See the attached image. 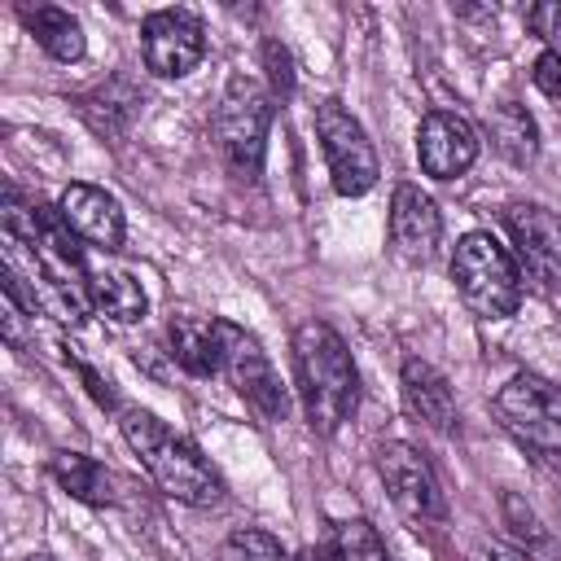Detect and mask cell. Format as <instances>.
Wrapping results in <instances>:
<instances>
[{
  "label": "cell",
  "instance_id": "1",
  "mask_svg": "<svg viewBox=\"0 0 561 561\" xmlns=\"http://www.w3.org/2000/svg\"><path fill=\"white\" fill-rule=\"evenodd\" d=\"M294 373L307 425L320 438L337 434L359 403V373L337 329H329L324 320H302L294 329Z\"/></svg>",
  "mask_w": 561,
  "mask_h": 561
},
{
  "label": "cell",
  "instance_id": "2",
  "mask_svg": "<svg viewBox=\"0 0 561 561\" xmlns=\"http://www.w3.org/2000/svg\"><path fill=\"white\" fill-rule=\"evenodd\" d=\"M127 447L140 456V465L149 469V478L162 486V495L180 500V504H215L224 495V478L215 473V465L202 456V447L184 434H175L167 421H158L145 408H123L118 421Z\"/></svg>",
  "mask_w": 561,
  "mask_h": 561
},
{
  "label": "cell",
  "instance_id": "3",
  "mask_svg": "<svg viewBox=\"0 0 561 561\" xmlns=\"http://www.w3.org/2000/svg\"><path fill=\"white\" fill-rule=\"evenodd\" d=\"M491 412L500 430L543 469L561 473V390L539 373H513L495 399Z\"/></svg>",
  "mask_w": 561,
  "mask_h": 561
},
{
  "label": "cell",
  "instance_id": "4",
  "mask_svg": "<svg viewBox=\"0 0 561 561\" xmlns=\"http://www.w3.org/2000/svg\"><path fill=\"white\" fill-rule=\"evenodd\" d=\"M451 280L478 320H508L522 307V267L491 232H465L456 241Z\"/></svg>",
  "mask_w": 561,
  "mask_h": 561
},
{
  "label": "cell",
  "instance_id": "5",
  "mask_svg": "<svg viewBox=\"0 0 561 561\" xmlns=\"http://www.w3.org/2000/svg\"><path fill=\"white\" fill-rule=\"evenodd\" d=\"M272 92L259 79H228L224 101L215 110V145L224 153V162L241 175V180H259L263 171V153H267V127H272Z\"/></svg>",
  "mask_w": 561,
  "mask_h": 561
},
{
  "label": "cell",
  "instance_id": "6",
  "mask_svg": "<svg viewBox=\"0 0 561 561\" xmlns=\"http://www.w3.org/2000/svg\"><path fill=\"white\" fill-rule=\"evenodd\" d=\"M215 337H219V377H228V386L263 421H285L289 416V390L280 386L259 337L232 320H215Z\"/></svg>",
  "mask_w": 561,
  "mask_h": 561
},
{
  "label": "cell",
  "instance_id": "7",
  "mask_svg": "<svg viewBox=\"0 0 561 561\" xmlns=\"http://www.w3.org/2000/svg\"><path fill=\"white\" fill-rule=\"evenodd\" d=\"M316 136L329 162V180L342 197H359L377 184V149L368 140V131L359 127V118L342 105V101H320L316 105Z\"/></svg>",
  "mask_w": 561,
  "mask_h": 561
},
{
  "label": "cell",
  "instance_id": "8",
  "mask_svg": "<svg viewBox=\"0 0 561 561\" xmlns=\"http://www.w3.org/2000/svg\"><path fill=\"white\" fill-rule=\"evenodd\" d=\"M377 473L394 500V508L416 522V526H434L447 517V500H443V486L430 469V460L408 447V443H381L377 451Z\"/></svg>",
  "mask_w": 561,
  "mask_h": 561
},
{
  "label": "cell",
  "instance_id": "9",
  "mask_svg": "<svg viewBox=\"0 0 561 561\" xmlns=\"http://www.w3.org/2000/svg\"><path fill=\"white\" fill-rule=\"evenodd\" d=\"M504 228L517 245L522 280H535L543 294L561 289V219L539 202L504 206Z\"/></svg>",
  "mask_w": 561,
  "mask_h": 561
},
{
  "label": "cell",
  "instance_id": "10",
  "mask_svg": "<svg viewBox=\"0 0 561 561\" xmlns=\"http://www.w3.org/2000/svg\"><path fill=\"white\" fill-rule=\"evenodd\" d=\"M140 53L158 79H184L206 57V26L193 9H158L140 26Z\"/></svg>",
  "mask_w": 561,
  "mask_h": 561
},
{
  "label": "cell",
  "instance_id": "11",
  "mask_svg": "<svg viewBox=\"0 0 561 561\" xmlns=\"http://www.w3.org/2000/svg\"><path fill=\"white\" fill-rule=\"evenodd\" d=\"M416 158H421V171L434 175V180H456L473 167L478 158V131L465 114H451V110H434L421 118L416 127Z\"/></svg>",
  "mask_w": 561,
  "mask_h": 561
},
{
  "label": "cell",
  "instance_id": "12",
  "mask_svg": "<svg viewBox=\"0 0 561 561\" xmlns=\"http://www.w3.org/2000/svg\"><path fill=\"white\" fill-rule=\"evenodd\" d=\"M57 215H61L66 228H70L83 245H92V250L114 254V250L123 245V232H127L123 206H118L114 193H105V188H96V184H66L61 197H57Z\"/></svg>",
  "mask_w": 561,
  "mask_h": 561
},
{
  "label": "cell",
  "instance_id": "13",
  "mask_svg": "<svg viewBox=\"0 0 561 561\" xmlns=\"http://www.w3.org/2000/svg\"><path fill=\"white\" fill-rule=\"evenodd\" d=\"M443 241V215L430 193L416 184H399L390 197V250L403 263H430Z\"/></svg>",
  "mask_w": 561,
  "mask_h": 561
},
{
  "label": "cell",
  "instance_id": "14",
  "mask_svg": "<svg viewBox=\"0 0 561 561\" xmlns=\"http://www.w3.org/2000/svg\"><path fill=\"white\" fill-rule=\"evenodd\" d=\"M399 390H403V408H408V416L416 425H425L434 434L456 425V394H451L447 377L430 359H403Z\"/></svg>",
  "mask_w": 561,
  "mask_h": 561
},
{
  "label": "cell",
  "instance_id": "15",
  "mask_svg": "<svg viewBox=\"0 0 561 561\" xmlns=\"http://www.w3.org/2000/svg\"><path fill=\"white\" fill-rule=\"evenodd\" d=\"M88 307L110 324H136L149 311V298L140 280H131L118 267H92L88 272Z\"/></svg>",
  "mask_w": 561,
  "mask_h": 561
},
{
  "label": "cell",
  "instance_id": "16",
  "mask_svg": "<svg viewBox=\"0 0 561 561\" xmlns=\"http://www.w3.org/2000/svg\"><path fill=\"white\" fill-rule=\"evenodd\" d=\"M48 473L66 495H75L83 504H114L118 500V478L101 460H92L83 451H53L48 456Z\"/></svg>",
  "mask_w": 561,
  "mask_h": 561
},
{
  "label": "cell",
  "instance_id": "17",
  "mask_svg": "<svg viewBox=\"0 0 561 561\" xmlns=\"http://www.w3.org/2000/svg\"><path fill=\"white\" fill-rule=\"evenodd\" d=\"M171 337V359L193 373V377H215L219 373V337H215V320L206 316H171L167 324Z\"/></svg>",
  "mask_w": 561,
  "mask_h": 561
},
{
  "label": "cell",
  "instance_id": "18",
  "mask_svg": "<svg viewBox=\"0 0 561 561\" xmlns=\"http://www.w3.org/2000/svg\"><path fill=\"white\" fill-rule=\"evenodd\" d=\"M26 31L35 35V44L53 57V61H79L83 57V26L79 18H70L57 4H39V9H22Z\"/></svg>",
  "mask_w": 561,
  "mask_h": 561
},
{
  "label": "cell",
  "instance_id": "19",
  "mask_svg": "<svg viewBox=\"0 0 561 561\" xmlns=\"http://www.w3.org/2000/svg\"><path fill=\"white\" fill-rule=\"evenodd\" d=\"M486 127H491L495 149H500V153H504L513 167L535 162V153H539V127H535V118L526 114V105H517V101L495 105Z\"/></svg>",
  "mask_w": 561,
  "mask_h": 561
},
{
  "label": "cell",
  "instance_id": "20",
  "mask_svg": "<svg viewBox=\"0 0 561 561\" xmlns=\"http://www.w3.org/2000/svg\"><path fill=\"white\" fill-rule=\"evenodd\" d=\"M329 557L333 561H390L386 539L377 535V526L368 517H346L333 526L329 535Z\"/></svg>",
  "mask_w": 561,
  "mask_h": 561
},
{
  "label": "cell",
  "instance_id": "21",
  "mask_svg": "<svg viewBox=\"0 0 561 561\" xmlns=\"http://www.w3.org/2000/svg\"><path fill=\"white\" fill-rule=\"evenodd\" d=\"M219 561H294L276 535L259 530V526H245V530H232L219 548Z\"/></svg>",
  "mask_w": 561,
  "mask_h": 561
},
{
  "label": "cell",
  "instance_id": "22",
  "mask_svg": "<svg viewBox=\"0 0 561 561\" xmlns=\"http://www.w3.org/2000/svg\"><path fill=\"white\" fill-rule=\"evenodd\" d=\"M263 61H267L272 101H289V92H294V61H289V53H285L276 39H267V44H263Z\"/></svg>",
  "mask_w": 561,
  "mask_h": 561
},
{
  "label": "cell",
  "instance_id": "23",
  "mask_svg": "<svg viewBox=\"0 0 561 561\" xmlns=\"http://www.w3.org/2000/svg\"><path fill=\"white\" fill-rule=\"evenodd\" d=\"M504 517H508L513 535H517V539H526L530 548L548 539V535H543V526H539V517H535V513H530V508H526L517 495H504Z\"/></svg>",
  "mask_w": 561,
  "mask_h": 561
},
{
  "label": "cell",
  "instance_id": "24",
  "mask_svg": "<svg viewBox=\"0 0 561 561\" xmlns=\"http://www.w3.org/2000/svg\"><path fill=\"white\" fill-rule=\"evenodd\" d=\"M530 79H535V88H539L543 96H557V101H561V48H543V53L535 57Z\"/></svg>",
  "mask_w": 561,
  "mask_h": 561
},
{
  "label": "cell",
  "instance_id": "25",
  "mask_svg": "<svg viewBox=\"0 0 561 561\" xmlns=\"http://www.w3.org/2000/svg\"><path fill=\"white\" fill-rule=\"evenodd\" d=\"M473 561H530V552L508 548V543H500V539H482V543L473 548Z\"/></svg>",
  "mask_w": 561,
  "mask_h": 561
},
{
  "label": "cell",
  "instance_id": "26",
  "mask_svg": "<svg viewBox=\"0 0 561 561\" xmlns=\"http://www.w3.org/2000/svg\"><path fill=\"white\" fill-rule=\"evenodd\" d=\"M526 22H530L539 35H548V39H552V35H557L552 26L561 22V4H539V9H530V13H526Z\"/></svg>",
  "mask_w": 561,
  "mask_h": 561
},
{
  "label": "cell",
  "instance_id": "27",
  "mask_svg": "<svg viewBox=\"0 0 561 561\" xmlns=\"http://www.w3.org/2000/svg\"><path fill=\"white\" fill-rule=\"evenodd\" d=\"M294 561H333V557H329V543H324V548H302Z\"/></svg>",
  "mask_w": 561,
  "mask_h": 561
},
{
  "label": "cell",
  "instance_id": "28",
  "mask_svg": "<svg viewBox=\"0 0 561 561\" xmlns=\"http://www.w3.org/2000/svg\"><path fill=\"white\" fill-rule=\"evenodd\" d=\"M26 561H53V557H48V552H35V557H26Z\"/></svg>",
  "mask_w": 561,
  "mask_h": 561
}]
</instances>
